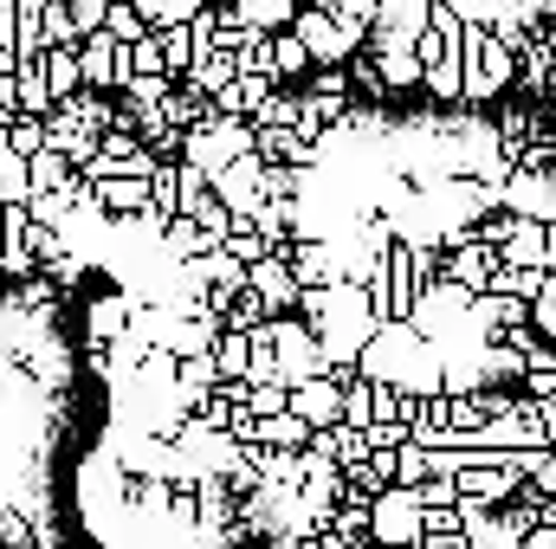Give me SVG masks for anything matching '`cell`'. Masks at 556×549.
I'll return each mask as SVG.
<instances>
[{
    "mask_svg": "<svg viewBox=\"0 0 556 549\" xmlns=\"http://www.w3.org/2000/svg\"><path fill=\"white\" fill-rule=\"evenodd\" d=\"M525 323H531V336H538V343H551V349H556V278L551 272H544V291L531 297Z\"/></svg>",
    "mask_w": 556,
    "mask_h": 549,
    "instance_id": "ac0fdd59",
    "label": "cell"
},
{
    "mask_svg": "<svg viewBox=\"0 0 556 549\" xmlns=\"http://www.w3.org/2000/svg\"><path fill=\"white\" fill-rule=\"evenodd\" d=\"M52 297H59V291H52L39 272L20 278V310H33V317H52Z\"/></svg>",
    "mask_w": 556,
    "mask_h": 549,
    "instance_id": "7402d4cb",
    "label": "cell"
},
{
    "mask_svg": "<svg viewBox=\"0 0 556 549\" xmlns=\"http://www.w3.org/2000/svg\"><path fill=\"white\" fill-rule=\"evenodd\" d=\"M72 181V162L59 155V149H39V155H26V201L33 194H59Z\"/></svg>",
    "mask_w": 556,
    "mask_h": 549,
    "instance_id": "4fadbf2b",
    "label": "cell"
},
{
    "mask_svg": "<svg viewBox=\"0 0 556 549\" xmlns=\"http://www.w3.org/2000/svg\"><path fill=\"white\" fill-rule=\"evenodd\" d=\"M266 323H273V317H266V304H260L253 291H240V297L220 310V330H227V336H260Z\"/></svg>",
    "mask_w": 556,
    "mask_h": 549,
    "instance_id": "5bb4252c",
    "label": "cell"
},
{
    "mask_svg": "<svg viewBox=\"0 0 556 549\" xmlns=\"http://www.w3.org/2000/svg\"><path fill=\"white\" fill-rule=\"evenodd\" d=\"M137 13H142L149 33H175V26H188V20L201 13V0H142Z\"/></svg>",
    "mask_w": 556,
    "mask_h": 549,
    "instance_id": "2e32d148",
    "label": "cell"
},
{
    "mask_svg": "<svg viewBox=\"0 0 556 549\" xmlns=\"http://www.w3.org/2000/svg\"><path fill=\"white\" fill-rule=\"evenodd\" d=\"M324 13H330L343 33H369V20H376V0H330Z\"/></svg>",
    "mask_w": 556,
    "mask_h": 549,
    "instance_id": "ffe728a7",
    "label": "cell"
},
{
    "mask_svg": "<svg viewBox=\"0 0 556 549\" xmlns=\"http://www.w3.org/2000/svg\"><path fill=\"white\" fill-rule=\"evenodd\" d=\"M104 7H111V0H72V7H65V20H72V39H91V33H104Z\"/></svg>",
    "mask_w": 556,
    "mask_h": 549,
    "instance_id": "d6986e66",
    "label": "cell"
},
{
    "mask_svg": "<svg viewBox=\"0 0 556 549\" xmlns=\"http://www.w3.org/2000/svg\"><path fill=\"white\" fill-rule=\"evenodd\" d=\"M427 485V452L420 446H402L395 452V491H420Z\"/></svg>",
    "mask_w": 556,
    "mask_h": 549,
    "instance_id": "44dd1931",
    "label": "cell"
},
{
    "mask_svg": "<svg viewBox=\"0 0 556 549\" xmlns=\"http://www.w3.org/2000/svg\"><path fill=\"white\" fill-rule=\"evenodd\" d=\"M104 39H111V46H137V39H149V26H142V13L130 7V0H111V7H104Z\"/></svg>",
    "mask_w": 556,
    "mask_h": 549,
    "instance_id": "e0dca14e",
    "label": "cell"
},
{
    "mask_svg": "<svg viewBox=\"0 0 556 549\" xmlns=\"http://www.w3.org/2000/svg\"><path fill=\"white\" fill-rule=\"evenodd\" d=\"M247 362H253V343L247 336H214V349H207V369H214V382L227 388V382H247Z\"/></svg>",
    "mask_w": 556,
    "mask_h": 549,
    "instance_id": "7c38bea8",
    "label": "cell"
},
{
    "mask_svg": "<svg viewBox=\"0 0 556 549\" xmlns=\"http://www.w3.org/2000/svg\"><path fill=\"white\" fill-rule=\"evenodd\" d=\"M291 39L304 46V59H311V72H324V65H350V59H363V46H369V33H343L324 7H298V20H291Z\"/></svg>",
    "mask_w": 556,
    "mask_h": 549,
    "instance_id": "6da1fadb",
    "label": "cell"
},
{
    "mask_svg": "<svg viewBox=\"0 0 556 549\" xmlns=\"http://www.w3.org/2000/svg\"><path fill=\"white\" fill-rule=\"evenodd\" d=\"M544 272L556 278V220H551V227H544Z\"/></svg>",
    "mask_w": 556,
    "mask_h": 549,
    "instance_id": "cb8c5ba5",
    "label": "cell"
},
{
    "mask_svg": "<svg viewBox=\"0 0 556 549\" xmlns=\"http://www.w3.org/2000/svg\"><path fill=\"white\" fill-rule=\"evenodd\" d=\"M420 33H427V0H382L369 20V46H415Z\"/></svg>",
    "mask_w": 556,
    "mask_h": 549,
    "instance_id": "277c9868",
    "label": "cell"
},
{
    "mask_svg": "<svg viewBox=\"0 0 556 549\" xmlns=\"http://www.w3.org/2000/svg\"><path fill=\"white\" fill-rule=\"evenodd\" d=\"M266 349H273V362H278V388H285V395H291L298 382L324 375V362H317V336H311L298 317H273V323H266Z\"/></svg>",
    "mask_w": 556,
    "mask_h": 549,
    "instance_id": "7a4b0ae2",
    "label": "cell"
},
{
    "mask_svg": "<svg viewBox=\"0 0 556 549\" xmlns=\"http://www.w3.org/2000/svg\"><path fill=\"white\" fill-rule=\"evenodd\" d=\"M39 85H46V98H52V111H59V104H72V98H78V46H59V52H39Z\"/></svg>",
    "mask_w": 556,
    "mask_h": 549,
    "instance_id": "9c48e42d",
    "label": "cell"
},
{
    "mask_svg": "<svg viewBox=\"0 0 556 549\" xmlns=\"http://www.w3.org/2000/svg\"><path fill=\"white\" fill-rule=\"evenodd\" d=\"M130 310H137L130 291H104V297H91V304H85V349H111V343L130 330Z\"/></svg>",
    "mask_w": 556,
    "mask_h": 549,
    "instance_id": "5b68a950",
    "label": "cell"
},
{
    "mask_svg": "<svg viewBox=\"0 0 556 549\" xmlns=\"http://www.w3.org/2000/svg\"><path fill=\"white\" fill-rule=\"evenodd\" d=\"M472 369H479V388H492V395H511V388L525 382V356L505 349V343H485Z\"/></svg>",
    "mask_w": 556,
    "mask_h": 549,
    "instance_id": "30bf717a",
    "label": "cell"
},
{
    "mask_svg": "<svg viewBox=\"0 0 556 549\" xmlns=\"http://www.w3.org/2000/svg\"><path fill=\"white\" fill-rule=\"evenodd\" d=\"M492 272H498V253H485V246H459V253H440V278H446L453 291H466V297H485Z\"/></svg>",
    "mask_w": 556,
    "mask_h": 549,
    "instance_id": "52a82bcc",
    "label": "cell"
},
{
    "mask_svg": "<svg viewBox=\"0 0 556 549\" xmlns=\"http://www.w3.org/2000/svg\"><path fill=\"white\" fill-rule=\"evenodd\" d=\"M415 505H420V511H453V505H459V491H453V478H427V485L415 491Z\"/></svg>",
    "mask_w": 556,
    "mask_h": 549,
    "instance_id": "603a6c76",
    "label": "cell"
},
{
    "mask_svg": "<svg viewBox=\"0 0 556 549\" xmlns=\"http://www.w3.org/2000/svg\"><path fill=\"white\" fill-rule=\"evenodd\" d=\"M247 291L266 304V317H291L298 310V284L285 272V253H266L260 266H247Z\"/></svg>",
    "mask_w": 556,
    "mask_h": 549,
    "instance_id": "8992f818",
    "label": "cell"
},
{
    "mask_svg": "<svg viewBox=\"0 0 556 549\" xmlns=\"http://www.w3.org/2000/svg\"><path fill=\"white\" fill-rule=\"evenodd\" d=\"M498 266L505 272H544V227H511V240L498 246Z\"/></svg>",
    "mask_w": 556,
    "mask_h": 549,
    "instance_id": "8fae6325",
    "label": "cell"
},
{
    "mask_svg": "<svg viewBox=\"0 0 556 549\" xmlns=\"http://www.w3.org/2000/svg\"><path fill=\"white\" fill-rule=\"evenodd\" d=\"M247 124H253V137L291 130V124H298V91H273V98H266V104H260V111H253Z\"/></svg>",
    "mask_w": 556,
    "mask_h": 549,
    "instance_id": "9a60e30c",
    "label": "cell"
},
{
    "mask_svg": "<svg viewBox=\"0 0 556 549\" xmlns=\"http://www.w3.org/2000/svg\"><path fill=\"white\" fill-rule=\"evenodd\" d=\"M369 549H420V505L415 491H382L369 505Z\"/></svg>",
    "mask_w": 556,
    "mask_h": 549,
    "instance_id": "3957f363",
    "label": "cell"
},
{
    "mask_svg": "<svg viewBox=\"0 0 556 549\" xmlns=\"http://www.w3.org/2000/svg\"><path fill=\"white\" fill-rule=\"evenodd\" d=\"M363 59L376 65V85H382V91H415V85H420L415 46H369Z\"/></svg>",
    "mask_w": 556,
    "mask_h": 549,
    "instance_id": "ba28073f",
    "label": "cell"
}]
</instances>
